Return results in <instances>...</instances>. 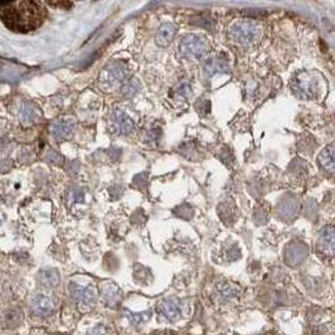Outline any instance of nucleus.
I'll return each mask as SVG.
<instances>
[{
  "instance_id": "1",
  "label": "nucleus",
  "mask_w": 335,
  "mask_h": 335,
  "mask_svg": "<svg viewBox=\"0 0 335 335\" xmlns=\"http://www.w3.org/2000/svg\"><path fill=\"white\" fill-rule=\"evenodd\" d=\"M0 18L13 32H32L42 26L46 12L42 4L29 0L6 3L1 8Z\"/></svg>"
},
{
  "instance_id": "2",
  "label": "nucleus",
  "mask_w": 335,
  "mask_h": 335,
  "mask_svg": "<svg viewBox=\"0 0 335 335\" xmlns=\"http://www.w3.org/2000/svg\"><path fill=\"white\" fill-rule=\"evenodd\" d=\"M262 27L251 21H240L229 27L228 37L233 43L240 46L256 44L262 37Z\"/></svg>"
},
{
  "instance_id": "3",
  "label": "nucleus",
  "mask_w": 335,
  "mask_h": 335,
  "mask_svg": "<svg viewBox=\"0 0 335 335\" xmlns=\"http://www.w3.org/2000/svg\"><path fill=\"white\" fill-rule=\"evenodd\" d=\"M291 90L299 98L314 100L319 92V81L316 75L312 72L301 71L291 80Z\"/></svg>"
},
{
  "instance_id": "4",
  "label": "nucleus",
  "mask_w": 335,
  "mask_h": 335,
  "mask_svg": "<svg viewBox=\"0 0 335 335\" xmlns=\"http://www.w3.org/2000/svg\"><path fill=\"white\" fill-rule=\"evenodd\" d=\"M208 51V42L203 35L188 34L179 43V53L183 58H202Z\"/></svg>"
},
{
  "instance_id": "5",
  "label": "nucleus",
  "mask_w": 335,
  "mask_h": 335,
  "mask_svg": "<svg viewBox=\"0 0 335 335\" xmlns=\"http://www.w3.org/2000/svg\"><path fill=\"white\" fill-rule=\"evenodd\" d=\"M316 250L321 257L335 258V225H327L319 232Z\"/></svg>"
},
{
  "instance_id": "6",
  "label": "nucleus",
  "mask_w": 335,
  "mask_h": 335,
  "mask_svg": "<svg viewBox=\"0 0 335 335\" xmlns=\"http://www.w3.org/2000/svg\"><path fill=\"white\" fill-rule=\"evenodd\" d=\"M111 124L113 130L120 135H129L134 131V121L124 111L115 110L111 113Z\"/></svg>"
},
{
  "instance_id": "7",
  "label": "nucleus",
  "mask_w": 335,
  "mask_h": 335,
  "mask_svg": "<svg viewBox=\"0 0 335 335\" xmlns=\"http://www.w3.org/2000/svg\"><path fill=\"white\" fill-rule=\"evenodd\" d=\"M76 129V121L72 117H62V119L56 120L52 124L51 131L52 135L55 136L57 140L68 139Z\"/></svg>"
},
{
  "instance_id": "8",
  "label": "nucleus",
  "mask_w": 335,
  "mask_h": 335,
  "mask_svg": "<svg viewBox=\"0 0 335 335\" xmlns=\"http://www.w3.org/2000/svg\"><path fill=\"white\" fill-rule=\"evenodd\" d=\"M205 75L208 77H213L217 75H224V73H229V63L225 58L221 57V56H216L204 62L203 64Z\"/></svg>"
},
{
  "instance_id": "9",
  "label": "nucleus",
  "mask_w": 335,
  "mask_h": 335,
  "mask_svg": "<svg viewBox=\"0 0 335 335\" xmlns=\"http://www.w3.org/2000/svg\"><path fill=\"white\" fill-rule=\"evenodd\" d=\"M55 305L52 299L43 294H37L30 301V310L38 316H48L53 312Z\"/></svg>"
},
{
  "instance_id": "10",
  "label": "nucleus",
  "mask_w": 335,
  "mask_h": 335,
  "mask_svg": "<svg viewBox=\"0 0 335 335\" xmlns=\"http://www.w3.org/2000/svg\"><path fill=\"white\" fill-rule=\"evenodd\" d=\"M126 75V67L122 62H111L106 66V68L104 70V75L102 78L107 84H115L117 82L122 81Z\"/></svg>"
},
{
  "instance_id": "11",
  "label": "nucleus",
  "mask_w": 335,
  "mask_h": 335,
  "mask_svg": "<svg viewBox=\"0 0 335 335\" xmlns=\"http://www.w3.org/2000/svg\"><path fill=\"white\" fill-rule=\"evenodd\" d=\"M70 291L72 294V298L77 303L82 304V305H90L95 300V291L91 287L81 286V285H77V283H71Z\"/></svg>"
},
{
  "instance_id": "12",
  "label": "nucleus",
  "mask_w": 335,
  "mask_h": 335,
  "mask_svg": "<svg viewBox=\"0 0 335 335\" xmlns=\"http://www.w3.org/2000/svg\"><path fill=\"white\" fill-rule=\"evenodd\" d=\"M319 164L328 174L335 175V145L324 147L319 155Z\"/></svg>"
},
{
  "instance_id": "13",
  "label": "nucleus",
  "mask_w": 335,
  "mask_h": 335,
  "mask_svg": "<svg viewBox=\"0 0 335 335\" xmlns=\"http://www.w3.org/2000/svg\"><path fill=\"white\" fill-rule=\"evenodd\" d=\"M18 116H19V120L22 121V124L30 125L37 121L38 119L37 109L30 102L22 101L19 106H18Z\"/></svg>"
},
{
  "instance_id": "14",
  "label": "nucleus",
  "mask_w": 335,
  "mask_h": 335,
  "mask_svg": "<svg viewBox=\"0 0 335 335\" xmlns=\"http://www.w3.org/2000/svg\"><path fill=\"white\" fill-rule=\"evenodd\" d=\"M176 34V27L173 23H163L156 32L155 39L156 43L162 47H167L173 41Z\"/></svg>"
},
{
  "instance_id": "15",
  "label": "nucleus",
  "mask_w": 335,
  "mask_h": 335,
  "mask_svg": "<svg viewBox=\"0 0 335 335\" xmlns=\"http://www.w3.org/2000/svg\"><path fill=\"white\" fill-rule=\"evenodd\" d=\"M39 281L46 287H56L59 283V275L53 269H44L39 272Z\"/></svg>"
},
{
  "instance_id": "16",
  "label": "nucleus",
  "mask_w": 335,
  "mask_h": 335,
  "mask_svg": "<svg viewBox=\"0 0 335 335\" xmlns=\"http://www.w3.org/2000/svg\"><path fill=\"white\" fill-rule=\"evenodd\" d=\"M159 309L160 311L164 314V316H167V318L170 319V320H174L175 318H178L180 314L179 307H178L173 300L163 301L159 305Z\"/></svg>"
},
{
  "instance_id": "17",
  "label": "nucleus",
  "mask_w": 335,
  "mask_h": 335,
  "mask_svg": "<svg viewBox=\"0 0 335 335\" xmlns=\"http://www.w3.org/2000/svg\"><path fill=\"white\" fill-rule=\"evenodd\" d=\"M140 88H141L140 82L136 78H133V80H129V81H126L122 84L121 92L122 95L127 96V97H131V96H135L136 93L139 92Z\"/></svg>"
},
{
  "instance_id": "18",
  "label": "nucleus",
  "mask_w": 335,
  "mask_h": 335,
  "mask_svg": "<svg viewBox=\"0 0 335 335\" xmlns=\"http://www.w3.org/2000/svg\"><path fill=\"white\" fill-rule=\"evenodd\" d=\"M191 91H192L191 84H189L188 82H183V84H180L179 86L176 87L175 91H174V95L178 98H180V100H184V98L189 97Z\"/></svg>"
},
{
  "instance_id": "19",
  "label": "nucleus",
  "mask_w": 335,
  "mask_h": 335,
  "mask_svg": "<svg viewBox=\"0 0 335 335\" xmlns=\"http://www.w3.org/2000/svg\"><path fill=\"white\" fill-rule=\"evenodd\" d=\"M61 159V156L58 155L55 150H51V153L48 154V160H52V162H57V160Z\"/></svg>"
}]
</instances>
